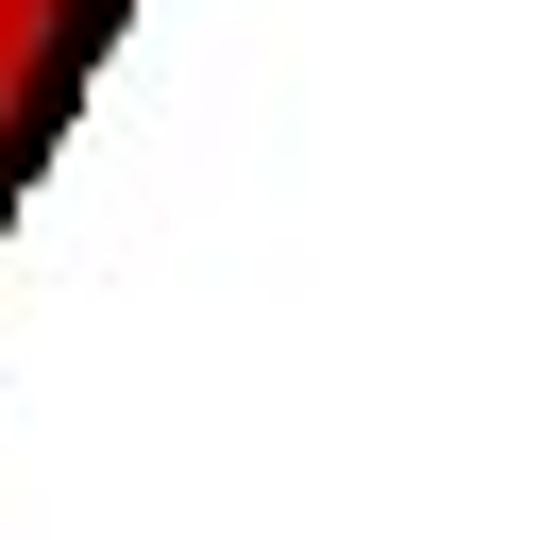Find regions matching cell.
<instances>
[{
    "instance_id": "6da1fadb",
    "label": "cell",
    "mask_w": 557,
    "mask_h": 540,
    "mask_svg": "<svg viewBox=\"0 0 557 540\" xmlns=\"http://www.w3.org/2000/svg\"><path fill=\"white\" fill-rule=\"evenodd\" d=\"M119 34H136V0H0V236L35 220V186L69 169Z\"/></svg>"
}]
</instances>
